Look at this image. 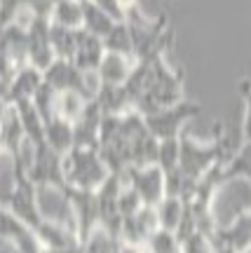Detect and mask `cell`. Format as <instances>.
<instances>
[{
  "instance_id": "30bf717a",
  "label": "cell",
  "mask_w": 251,
  "mask_h": 253,
  "mask_svg": "<svg viewBox=\"0 0 251 253\" xmlns=\"http://www.w3.org/2000/svg\"><path fill=\"white\" fill-rule=\"evenodd\" d=\"M134 61H136L134 56L106 52L99 63V68H97V75H99L101 84H113V87L125 84V80L129 78V73L134 68Z\"/></svg>"
},
{
  "instance_id": "2e32d148",
  "label": "cell",
  "mask_w": 251,
  "mask_h": 253,
  "mask_svg": "<svg viewBox=\"0 0 251 253\" xmlns=\"http://www.w3.org/2000/svg\"><path fill=\"white\" fill-rule=\"evenodd\" d=\"M155 213H157V223H160L162 230H171V232H176L181 218H183V199L171 197V195H164L162 202L155 207Z\"/></svg>"
},
{
  "instance_id": "8992f818",
  "label": "cell",
  "mask_w": 251,
  "mask_h": 253,
  "mask_svg": "<svg viewBox=\"0 0 251 253\" xmlns=\"http://www.w3.org/2000/svg\"><path fill=\"white\" fill-rule=\"evenodd\" d=\"M0 239L14 244L19 253H40L45 249L36 232L5 207H0Z\"/></svg>"
},
{
  "instance_id": "ffe728a7",
  "label": "cell",
  "mask_w": 251,
  "mask_h": 253,
  "mask_svg": "<svg viewBox=\"0 0 251 253\" xmlns=\"http://www.w3.org/2000/svg\"><path fill=\"white\" fill-rule=\"evenodd\" d=\"M24 9V0H0V26H9Z\"/></svg>"
},
{
  "instance_id": "ba28073f",
  "label": "cell",
  "mask_w": 251,
  "mask_h": 253,
  "mask_svg": "<svg viewBox=\"0 0 251 253\" xmlns=\"http://www.w3.org/2000/svg\"><path fill=\"white\" fill-rule=\"evenodd\" d=\"M106 54L103 40L97 36H92L90 31L80 28L78 31V40H75V49H73L71 61L80 68V71H97L101 59Z\"/></svg>"
},
{
  "instance_id": "4fadbf2b",
  "label": "cell",
  "mask_w": 251,
  "mask_h": 253,
  "mask_svg": "<svg viewBox=\"0 0 251 253\" xmlns=\"http://www.w3.org/2000/svg\"><path fill=\"white\" fill-rule=\"evenodd\" d=\"M117 24V19H113L108 12L99 9L97 5H92L87 0H82V28L85 31H90L92 36L97 38H103L113 31V26Z\"/></svg>"
},
{
  "instance_id": "277c9868",
  "label": "cell",
  "mask_w": 251,
  "mask_h": 253,
  "mask_svg": "<svg viewBox=\"0 0 251 253\" xmlns=\"http://www.w3.org/2000/svg\"><path fill=\"white\" fill-rule=\"evenodd\" d=\"M202 113V106L200 103H193V101H179L169 108H162L157 113H151V115H144L146 126L157 141H169V138H179L183 134V125L188 120L198 118Z\"/></svg>"
},
{
  "instance_id": "44dd1931",
  "label": "cell",
  "mask_w": 251,
  "mask_h": 253,
  "mask_svg": "<svg viewBox=\"0 0 251 253\" xmlns=\"http://www.w3.org/2000/svg\"><path fill=\"white\" fill-rule=\"evenodd\" d=\"M87 2H92V5H97L99 9L108 12V14H110L113 19H117V21H125L127 19L125 5H122L120 0H87Z\"/></svg>"
},
{
  "instance_id": "3957f363",
  "label": "cell",
  "mask_w": 251,
  "mask_h": 253,
  "mask_svg": "<svg viewBox=\"0 0 251 253\" xmlns=\"http://www.w3.org/2000/svg\"><path fill=\"white\" fill-rule=\"evenodd\" d=\"M218 162H225V143L221 138L214 143H200L193 136H179V171L190 183H198Z\"/></svg>"
},
{
  "instance_id": "7a4b0ae2",
  "label": "cell",
  "mask_w": 251,
  "mask_h": 253,
  "mask_svg": "<svg viewBox=\"0 0 251 253\" xmlns=\"http://www.w3.org/2000/svg\"><path fill=\"white\" fill-rule=\"evenodd\" d=\"M61 171L66 185L82 190H97L110 173L97 148L80 145H73L68 153L61 155Z\"/></svg>"
},
{
  "instance_id": "5b68a950",
  "label": "cell",
  "mask_w": 251,
  "mask_h": 253,
  "mask_svg": "<svg viewBox=\"0 0 251 253\" xmlns=\"http://www.w3.org/2000/svg\"><path fill=\"white\" fill-rule=\"evenodd\" d=\"M120 176H122V183L127 188H132L141 197L146 207H157L164 197V171L157 164L127 167Z\"/></svg>"
},
{
  "instance_id": "9c48e42d",
  "label": "cell",
  "mask_w": 251,
  "mask_h": 253,
  "mask_svg": "<svg viewBox=\"0 0 251 253\" xmlns=\"http://www.w3.org/2000/svg\"><path fill=\"white\" fill-rule=\"evenodd\" d=\"M43 87V71H38L36 66H21L14 78L7 84V103H17V101H33L36 91Z\"/></svg>"
},
{
  "instance_id": "603a6c76",
  "label": "cell",
  "mask_w": 251,
  "mask_h": 253,
  "mask_svg": "<svg viewBox=\"0 0 251 253\" xmlns=\"http://www.w3.org/2000/svg\"><path fill=\"white\" fill-rule=\"evenodd\" d=\"M120 2L125 5V12H127V14H129V12H134V9H139V7H141V2H139V0H120Z\"/></svg>"
},
{
  "instance_id": "8fae6325",
  "label": "cell",
  "mask_w": 251,
  "mask_h": 253,
  "mask_svg": "<svg viewBox=\"0 0 251 253\" xmlns=\"http://www.w3.org/2000/svg\"><path fill=\"white\" fill-rule=\"evenodd\" d=\"M45 125V141L54 153L66 155L73 148V125L61 118H50L43 122Z\"/></svg>"
},
{
  "instance_id": "9a60e30c",
  "label": "cell",
  "mask_w": 251,
  "mask_h": 253,
  "mask_svg": "<svg viewBox=\"0 0 251 253\" xmlns=\"http://www.w3.org/2000/svg\"><path fill=\"white\" fill-rule=\"evenodd\" d=\"M122 239L115 235H110L108 230L97 225L90 232V237L82 242V253H117L122 249Z\"/></svg>"
},
{
  "instance_id": "52a82bcc",
  "label": "cell",
  "mask_w": 251,
  "mask_h": 253,
  "mask_svg": "<svg viewBox=\"0 0 251 253\" xmlns=\"http://www.w3.org/2000/svg\"><path fill=\"white\" fill-rule=\"evenodd\" d=\"M28 38V63L36 66L38 71H45L47 66L56 59L50 42V19L36 17L26 28Z\"/></svg>"
},
{
  "instance_id": "7402d4cb",
  "label": "cell",
  "mask_w": 251,
  "mask_h": 253,
  "mask_svg": "<svg viewBox=\"0 0 251 253\" xmlns=\"http://www.w3.org/2000/svg\"><path fill=\"white\" fill-rule=\"evenodd\" d=\"M242 94H244V101H247L242 136H244V141H247V143H251V82H242Z\"/></svg>"
},
{
  "instance_id": "ac0fdd59",
  "label": "cell",
  "mask_w": 251,
  "mask_h": 253,
  "mask_svg": "<svg viewBox=\"0 0 251 253\" xmlns=\"http://www.w3.org/2000/svg\"><path fill=\"white\" fill-rule=\"evenodd\" d=\"M103 47L106 52H117V54L134 56V42H132V33H129V24L127 21H117L113 31L103 38Z\"/></svg>"
},
{
  "instance_id": "7c38bea8",
  "label": "cell",
  "mask_w": 251,
  "mask_h": 253,
  "mask_svg": "<svg viewBox=\"0 0 251 253\" xmlns=\"http://www.w3.org/2000/svg\"><path fill=\"white\" fill-rule=\"evenodd\" d=\"M90 101L80 96L78 91H54V115L75 125L80 115L85 113Z\"/></svg>"
},
{
  "instance_id": "e0dca14e",
  "label": "cell",
  "mask_w": 251,
  "mask_h": 253,
  "mask_svg": "<svg viewBox=\"0 0 251 253\" xmlns=\"http://www.w3.org/2000/svg\"><path fill=\"white\" fill-rule=\"evenodd\" d=\"M50 21L66 28H82V0H59L52 7Z\"/></svg>"
},
{
  "instance_id": "6da1fadb",
  "label": "cell",
  "mask_w": 251,
  "mask_h": 253,
  "mask_svg": "<svg viewBox=\"0 0 251 253\" xmlns=\"http://www.w3.org/2000/svg\"><path fill=\"white\" fill-rule=\"evenodd\" d=\"M183 101V75L171 68L167 54L157 56L148 63V73L144 80V89L134 103V110L141 115H151L162 108H169Z\"/></svg>"
},
{
  "instance_id": "d6986e66",
  "label": "cell",
  "mask_w": 251,
  "mask_h": 253,
  "mask_svg": "<svg viewBox=\"0 0 251 253\" xmlns=\"http://www.w3.org/2000/svg\"><path fill=\"white\" fill-rule=\"evenodd\" d=\"M146 249H148V253H181V244L176 239V232L162 230V227H157L151 235V239L146 242Z\"/></svg>"
},
{
  "instance_id": "5bb4252c",
  "label": "cell",
  "mask_w": 251,
  "mask_h": 253,
  "mask_svg": "<svg viewBox=\"0 0 251 253\" xmlns=\"http://www.w3.org/2000/svg\"><path fill=\"white\" fill-rule=\"evenodd\" d=\"M78 31L80 28H66L50 21V42L56 59H68L71 61L73 49H75V40H78Z\"/></svg>"
}]
</instances>
